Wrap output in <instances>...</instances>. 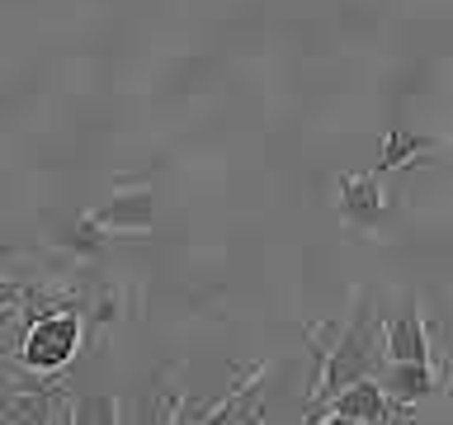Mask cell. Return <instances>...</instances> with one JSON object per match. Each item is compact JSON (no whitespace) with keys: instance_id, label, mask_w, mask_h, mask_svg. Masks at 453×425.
Wrapping results in <instances>:
<instances>
[{"instance_id":"cell-10","label":"cell","mask_w":453,"mask_h":425,"mask_svg":"<svg viewBox=\"0 0 453 425\" xmlns=\"http://www.w3.org/2000/svg\"><path fill=\"white\" fill-rule=\"evenodd\" d=\"M66 421L71 425H119V402L104 392H85L66 402Z\"/></svg>"},{"instance_id":"cell-2","label":"cell","mask_w":453,"mask_h":425,"mask_svg":"<svg viewBox=\"0 0 453 425\" xmlns=\"http://www.w3.org/2000/svg\"><path fill=\"white\" fill-rule=\"evenodd\" d=\"M81 350V312L71 307H52L42 312V317L28 321V331L19 340V359L28 374H62V368L76 359Z\"/></svg>"},{"instance_id":"cell-7","label":"cell","mask_w":453,"mask_h":425,"mask_svg":"<svg viewBox=\"0 0 453 425\" xmlns=\"http://www.w3.org/2000/svg\"><path fill=\"white\" fill-rule=\"evenodd\" d=\"M388 402H402V406H416L425 397H434L444 388V374H434L430 364H392V374L378 382Z\"/></svg>"},{"instance_id":"cell-6","label":"cell","mask_w":453,"mask_h":425,"mask_svg":"<svg viewBox=\"0 0 453 425\" xmlns=\"http://www.w3.org/2000/svg\"><path fill=\"white\" fill-rule=\"evenodd\" d=\"M388 397H382V388L373 378H359V382H349V388H340L331 402L321 406V416L331 411V416H349V421H359V425H378L382 416H388Z\"/></svg>"},{"instance_id":"cell-9","label":"cell","mask_w":453,"mask_h":425,"mask_svg":"<svg viewBox=\"0 0 453 425\" xmlns=\"http://www.w3.org/2000/svg\"><path fill=\"white\" fill-rule=\"evenodd\" d=\"M340 212L354 222V227H373L382 218V189H378V175H345L340 180Z\"/></svg>"},{"instance_id":"cell-11","label":"cell","mask_w":453,"mask_h":425,"mask_svg":"<svg viewBox=\"0 0 453 425\" xmlns=\"http://www.w3.org/2000/svg\"><path fill=\"white\" fill-rule=\"evenodd\" d=\"M104 236H109V232H104V227H95L90 212H85V218H76L66 232H57V241H62L66 251H76V255H95L99 246H104Z\"/></svg>"},{"instance_id":"cell-12","label":"cell","mask_w":453,"mask_h":425,"mask_svg":"<svg viewBox=\"0 0 453 425\" xmlns=\"http://www.w3.org/2000/svg\"><path fill=\"white\" fill-rule=\"evenodd\" d=\"M420 147H439V142H434V137H411V133H402V128H392V133H388V156L378 161L373 175H382V170H396V166H406Z\"/></svg>"},{"instance_id":"cell-13","label":"cell","mask_w":453,"mask_h":425,"mask_svg":"<svg viewBox=\"0 0 453 425\" xmlns=\"http://www.w3.org/2000/svg\"><path fill=\"white\" fill-rule=\"evenodd\" d=\"M311 425H359V421H349V416H331V411H326V416H317Z\"/></svg>"},{"instance_id":"cell-4","label":"cell","mask_w":453,"mask_h":425,"mask_svg":"<svg viewBox=\"0 0 453 425\" xmlns=\"http://www.w3.org/2000/svg\"><path fill=\"white\" fill-rule=\"evenodd\" d=\"M382 359L392 364H430V336L416 307L396 312L392 321H382Z\"/></svg>"},{"instance_id":"cell-3","label":"cell","mask_w":453,"mask_h":425,"mask_svg":"<svg viewBox=\"0 0 453 425\" xmlns=\"http://www.w3.org/2000/svg\"><path fill=\"white\" fill-rule=\"evenodd\" d=\"M180 364L161 368V374H151L147 382L137 388V425H175L180 416V402H184V388H180Z\"/></svg>"},{"instance_id":"cell-5","label":"cell","mask_w":453,"mask_h":425,"mask_svg":"<svg viewBox=\"0 0 453 425\" xmlns=\"http://www.w3.org/2000/svg\"><path fill=\"white\" fill-rule=\"evenodd\" d=\"M198 425H265V368H260V378H246L241 388H226L222 402Z\"/></svg>"},{"instance_id":"cell-8","label":"cell","mask_w":453,"mask_h":425,"mask_svg":"<svg viewBox=\"0 0 453 425\" xmlns=\"http://www.w3.org/2000/svg\"><path fill=\"white\" fill-rule=\"evenodd\" d=\"M90 218H95V227H104V232H147L151 227V194L127 189V194L113 198V204L90 208Z\"/></svg>"},{"instance_id":"cell-1","label":"cell","mask_w":453,"mask_h":425,"mask_svg":"<svg viewBox=\"0 0 453 425\" xmlns=\"http://www.w3.org/2000/svg\"><path fill=\"white\" fill-rule=\"evenodd\" d=\"M382 364V321L373 317V303H368V293H359V303H354V317L340 326L331 354H326L317 382H311L307 392V406H311V421L321 416V406L331 402L340 388H349V382L359 378H373Z\"/></svg>"}]
</instances>
